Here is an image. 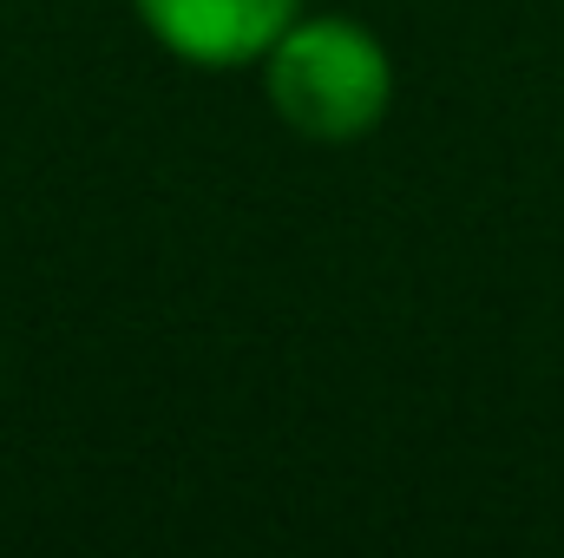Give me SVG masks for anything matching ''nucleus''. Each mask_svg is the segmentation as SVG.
Masks as SVG:
<instances>
[{
	"label": "nucleus",
	"instance_id": "nucleus-1",
	"mask_svg": "<svg viewBox=\"0 0 564 558\" xmlns=\"http://www.w3.org/2000/svg\"><path fill=\"white\" fill-rule=\"evenodd\" d=\"M263 99L302 144H361L394 112V53L368 20L295 13L257 60Z\"/></svg>",
	"mask_w": 564,
	"mask_h": 558
},
{
	"label": "nucleus",
	"instance_id": "nucleus-2",
	"mask_svg": "<svg viewBox=\"0 0 564 558\" xmlns=\"http://www.w3.org/2000/svg\"><path fill=\"white\" fill-rule=\"evenodd\" d=\"M132 13L171 60L237 73L270 53V40L302 13V0H132Z\"/></svg>",
	"mask_w": 564,
	"mask_h": 558
}]
</instances>
